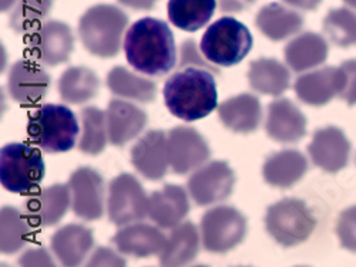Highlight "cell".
<instances>
[{
  "instance_id": "obj_40",
  "label": "cell",
  "mask_w": 356,
  "mask_h": 267,
  "mask_svg": "<svg viewBox=\"0 0 356 267\" xmlns=\"http://www.w3.org/2000/svg\"><path fill=\"white\" fill-rule=\"evenodd\" d=\"M88 266H126V260L108 248H97Z\"/></svg>"
},
{
  "instance_id": "obj_46",
  "label": "cell",
  "mask_w": 356,
  "mask_h": 267,
  "mask_svg": "<svg viewBox=\"0 0 356 267\" xmlns=\"http://www.w3.org/2000/svg\"><path fill=\"white\" fill-rule=\"evenodd\" d=\"M343 2H345L346 5H349L350 8L356 9V0H343Z\"/></svg>"
},
{
  "instance_id": "obj_17",
  "label": "cell",
  "mask_w": 356,
  "mask_h": 267,
  "mask_svg": "<svg viewBox=\"0 0 356 267\" xmlns=\"http://www.w3.org/2000/svg\"><path fill=\"white\" fill-rule=\"evenodd\" d=\"M345 87V73L341 67H325L300 76L293 84L296 97L312 107H322L341 96Z\"/></svg>"
},
{
  "instance_id": "obj_27",
  "label": "cell",
  "mask_w": 356,
  "mask_h": 267,
  "mask_svg": "<svg viewBox=\"0 0 356 267\" xmlns=\"http://www.w3.org/2000/svg\"><path fill=\"white\" fill-rule=\"evenodd\" d=\"M304 17L280 3L262 6L255 16L258 31L271 42H282L298 33L304 26Z\"/></svg>"
},
{
  "instance_id": "obj_18",
  "label": "cell",
  "mask_w": 356,
  "mask_h": 267,
  "mask_svg": "<svg viewBox=\"0 0 356 267\" xmlns=\"http://www.w3.org/2000/svg\"><path fill=\"white\" fill-rule=\"evenodd\" d=\"M349 153L350 144L343 131L337 127L319 128L308 145L312 162L330 173H337L348 165Z\"/></svg>"
},
{
  "instance_id": "obj_32",
  "label": "cell",
  "mask_w": 356,
  "mask_h": 267,
  "mask_svg": "<svg viewBox=\"0 0 356 267\" xmlns=\"http://www.w3.org/2000/svg\"><path fill=\"white\" fill-rule=\"evenodd\" d=\"M216 8V0H168L167 13L177 28L194 33L209 24Z\"/></svg>"
},
{
  "instance_id": "obj_19",
  "label": "cell",
  "mask_w": 356,
  "mask_h": 267,
  "mask_svg": "<svg viewBox=\"0 0 356 267\" xmlns=\"http://www.w3.org/2000/svg\"><path fill=\"white\" fill-rule=\"evenodd\" d=\"M265 132L275 142H298L307 135V118L291 100H274L268 105Z\"/></svg>"
},
{
  "instance_id": "obj_12",
  "label": "cell",
  "mask_w": 356,
  "mask_h": 267,
  "mask_svg": "<svg viewBox=\"0 0 356 267\" xmlns=\"http://www.w3.org/2000/svg\"><path fill=\"white\" fill-rule=\"evenodd\" d=\"M170 166L177 175H187L211 157V148L194 127L177 126L167 134Z\"/></svg>"
},
{
  "instance_id": "obj_25",
  "label": "cell",
  "mask_w": 356,
  "mask_h": 267,
  "mask_svg": "<svg viewBox=\"0 0 356 267\" xmlns=\"http://www.w3.org/2000/svg\"><path fill=\"white\" fill-rule=\"evenodd\" d=\"M308 171L307 158L296 150H284L265 160L262 165L264 181L273 188L289 189L298 184Z\"/></svg>"
},
{
  "instance_id": "obj_8",
  "label": "cell",
  "mask_w": 356,
  "mask_h": 267,
  "mask_svg": "<svg viewBox=\"0 0 356 267\" xmlns=\"http://www.w3.org/2000/svg\"><path fill=\"white\" fill-rule=\"evenodd\" d=\"M202 248L216 255L235 249L247 236V218L234 206L221 205L211 207L201 218Z\"/></svg>"
},
{
  "instance_id": "obj_3",
  "label": "cell",
  "mask_w": 356,
  "mask_h": 267,
  "mask_svg": "<svg viewBox=\"0 0 356 267\" xmlns=\"http://www.w3.org/2000/svg\"><path fill=\"white\" fill-rule=\"evenodd\" d=\"M129 16L114 5L100 3L88 8L79 20V37L83 47L99 58H113L122 49Z\"/></svg>"
},
{
  "instance_id": "obj_34",
  "label": "cell",
  "mask_w": 356,
  "mask_h": 267,
  "mask_svg": "<svg viewBox=\"0 0 356 267\" xmlns=\"http://www.w3.org/2000/svg\"><path fill=\"white\" fill-rule=\"evenodd\" d=\"M31 237V223L15 206L0 209V250L5 255L17 253Z\"/></svg>"
},
{
  "instance_id": "obj_21",
  "label": "cell",
  "mask_w": 356,
  "mask_h": 267,
  "mask_svg": "<svg viewBox=\"0 0 356 267\" xmlns=\"http://www.w3.org/2000/svg\"><path fill=\"white\" fill-rule=\"evenodd\" d=\"M106 114L108 142L117 148L140 135L148 123V115L143 108L120 98L110 100Z\"/></svg>"
},
{
  "instance_id": "obj_29",
  "label": "cell",
  "mask_w": 356,
  "mask_h": 267,
  "mask_svg": "<svg viewBox=\"0 0 356 267\" xmlns=\"http://www.w3.org/2000/svg\"><path fill=\"white\" fill-rule=\"evenodd\" d=\"M330 47L326 40L312 32H307L291 40L285 49V62L295 73H302L322 64L328 57Z\"/></svg>"
},
{
  "instance_id": "obj_5",
  "label": "cell",
  "mask_w": 356,
  "mask_h": 267,
  "mask_svg": "<svg viewBox=\"0 0 356 267\" xmlns=\"http://www.w3.org/2000/svg\"><path fill=\"white\" fill-rule=\"evenodd\" d=\"M254 46L250 28L229 16L214 21L201 37L200 49L207 60L218 67L240 64Z\"/></svg>"
},
{
  "instance_id": "obj_41",
  "label": "cell",
  "mask_w": 356,
  "mask_h": 267,
  "mask_svg": "<svg viewBox=\"0 0 356 267\" xmlns=\"http://www.w3.org/2000/svg\"><path fill=\"white\" fill-rule=\"evenodd\" d=\"M19 264L22 266H54V260L49 255V252L43 248L31 249L22 255L19 259Z\"/></svg>"
},
{
  "instance_id": "obj_22",
  "label": "cell",
  "mask_w": 356,
  "mask_h": 267,
  "mask_svg": "<svg viewBox=\"0 0 356 267\" xmlns=\"http://www.w3.org/2000/svg\"><path fill=\"white\" fill-rule=\"evenodd\" d=\"M165 239L167 237L159 227L136 222L122 226L115 232L111 241L122 255L145 259L160 255Z\"/></svg>"
},
{
  "instance_id": "obj_4",
  "label": "cell",
  "mask_w": 356,
  "mask_h": 267,
  "mask_svg": "<svg viewBox=\"0 0 356 267\" xmlns=\"http://www.w3.org/2000/svg\"><path fill=\"white\" fill-rule=\"evenodd\" d=\"M80 132L74 112L62 104H43L29 115L27 135L47 154L72 151Z\"/></svg>"
},
{
  "instance_id": "obj_9",
  "label": "cell",
  "mask_w": 356,
  "mask_h": 267,
  "mask_svg": "<svg viewBox=\"0 0 356 267\" xmlns=\"http://www.w3.org/2000/svg\"><path fill=\"white\" fill-rule=\"evenodd\" d=\"M26 44L33 60L47 67H56L70 60L76 40L67 23L49 20L27 35Z\"/></svg>"
},
{
  "instance_id": "obj_20",
  "label": "cell",
  "mask_w": 356,
  "mask_h": 267,
  "mask_svg": "<svg viewBox=\"0 0 356 267\" xmlns=\"http://www.w3.org/2000/svg\"><path fill=\"white\" fill-rule=\"evenodd\" d=\"M190 199L181 185L167 184L148 196V218L161 229H172L190 214Z\"/></svg>"
},
{
  "instance_id": "obj_11",
  "label": "cell",
  "mask_w": 356,
  "mask_h": 267,
  "mask_svg": "<svg viewBox=\"0 0 356 267\" xmlns=\"http://www.w3.org/2000/svg\"><path fill=\"white\" fill-rule=\"evenodd\" d=\"M235 182V172L227 161H211L193 172L187 189L198 206H209L228 199Z\"/></svg>"
},
{
  "instance_id": "obj_6",
  "label": "cell",
  "mask_w": 356,
  "mask_h": 267,
  "mask_svg": "<svg viewBox=\"0 0 356 267\" xmlns=\"http://www.w3.org/2000/svg\"><path fill=\"white\" fill-rule=\"evenodd\" d=\"M46 175L42 153L24 142H10L0 150V184L13 193H31Z\"/></svg>"
},
{
  "instance_id": "obj_13",
  "label": "cell",
  "mask_w": 356,
  "mask_h": 267,
  "mask_svg": "<svg viewBox=\"0 0 356 267\" xmlns=\"http://www.w3.org/2000/svg\"><path fill=\"white\" fill-rule=\"evenodd\" d=\"M73 214L87 222L100 221L104 215L106 185L100 172L80 166L69 176Z\"/></svg>"
},
{
  "instance_id": "obj_37",
  "label": "cell",
  "mask_w": 356,
  "mask_h": 267,
  "mask_svg": "<svg viewBox=\"0 0 356 267\" xmlns=\"http://www.w3.org/2000/svg\"><path fill=\"white\" fill-rule=\"evenodd\" d=\"M337 234L343 249L356 253V206L348 207L339 215Z\"/></svg>"
},
{
  "instance_id": "obj_39",
  "label": "cell",
  "mask_w": 356,
  "mask_h": 267,
  "mask_svg": "<svg viewBox=\"0 0 356 267\" xmlns=\"http://www.w3.org/2000/svg\"><path fill=\"white\" fill-rule=\"evenodd\" d=\"M345 73V87L341 98L349 105L356 104V60H348L341 64Z\"/></svg>"
},
{
  "instance_id": "obj_45",
  "label": "cell",
  "mask_w": 356,
  "mask_h": 267,
  "mask_svg": "<svg viewBox=\"0 0 356 267\" xmlns=\"http://www.w3.org/2000/svg\"><path fill=\"white\" fill-rule=\"evenodd\" d=\"M17 0H0V9H2V12H8L10 8H13L16 5Z\"/></svg>"
},
{
  "instance_id": "obj_30",
  "label": "cell",
  "mask_w": 356,
  "mask_h": 267,
  "mask_svg": "<svg viewBox=\"0 0 356 267\" xmlns=\"http://www.w3.org/2000/svg\"><path fill=\"white\" fill-rule=\"evenodd\" d=\"M106 85L114 96L143 104L157 98V84L153 80L137 76L123 66H115L107 73Z\"/></svg>"
},
{
  "instance_id": "obj_31",
  "label": "cell",
  "mask_w": 356,
  "mask_h": 267,
  "mask_svg": "<svg viewBox=\"0 0 356 267\" xmlns=\"http://www.w3.org/2000/svg\"><path fill=\"white\" fill-rule=\"evenodd\" d=\"M57 92L67 104H84L99 94L100 78L92 69L73 66L58 77Z\"/></svg>"
},
{
  "instance_id": "obj_1",
  "label": "cell",
  "mask_w": 356,
  "mask_h": 267,
  "mask_svg": "<svg viewBox=\"0 0 356 267\" xmlns=\"http://www.w3.org/2000/svg\"><path fill=\"white\" fill-rule=\"evenodd\" d=\"M129 64L145 76L160 77L177 63V47L168 24L160 19L144 17L129 27L124 37Z\"/></svg>"
},
{
  "instance_id": "obj_24",
  "label": "cell",
  "mask_w": 356,
  "mask_h": 267,
  "mask_svg": "<svg viewBox=\"0 0 356 267\" xmlns=\"http://www.w3.org/2000/svg\"><path fill=\"white\" fill-rule=\"evenodd\" d=\"M222 126L236 134L255 132L262 120V107L257 96L243 93L222 101L217 107Z\"/></svg>"
},
{
  "instance_id": "obj_14",
  "label": "cell",
  "mask_w": 356,
  "mask_h": 267,
  "mask_svg": "<svg viewBox=\"0 0 356 267\" xmlns=\"http://www.w3.org/2000/svg\"><path fill=\"white\" fill-rule=\"evenodd\" d=\"M51 78L43 64L36 60H17L8 77V90L13 101L31 107L40 103L49 93Z\"/></svg>"
},
{
  "instance_id": "obj_7",
  "label": "cell",
  "mask_w": 356,
  "mask_h": 267,
  "mask_svg": "<svg viewBox=\"0 0 356 267\" xmlns=\"http://www.w3.org/2000/svg\"><path fill=\"white\" fill-rule=\"evenodd\" d=\"M264 222L268 234L284 248H293L307 242L316 226V218L311 207L304 200L293 198L268 206Z\"/></svg>"
},
{
  "instance_id": "obj_42",
  "label": "cell",
  "mask_w": 356,
  "mask_h": 267,
  "mask_svg": "<svg viewBox=\"0 0 356 267\" xmlns=\"http://www.w3.org/2000/svg\"><path fill=\"white\" fill-rule=\"evenodd\" d=\"M257 0H218L220 10L224 13H240L252 8Z\"/></svg>"
},
{
  "instance_id": "obj_23",
  "label": "cell",
  "mask_w": 356,
  "mask_h": 267,
  "mask_svg": "<svg viewBox=\"0 0 356 267\" xmlns=\"http://www.w3.org/2000/svg\"><path fill=\"white\" fill-rule=\"evenodd\" d=\"M50 246L63 266H79L95 246L93 230L79 223L66 225L53 233Z\"/></svg>"
},
{
  "instance_id": "obj_35",
  "label": "cell",
  "mask_w": 356,
  "mask_h": 267,
  "mask_svg": "<svg viewBox=\"0 0 356 267\" xmlns=\"http://www.w3.org/2000/svg\"><path fill=\"white\" fill-rule=\"evenodd\" d=\"M54 0H17L10 15V27L17 35H29L49 16Z\"/></svg>"
},
{
  "instance_id": "obj_28",
  "label": "cell",
  "mask_w": 356,
  "mask_h": 267,
  "mask_svg": "<svg viewBox=\"0 0 356 267\" xmlns=\"http://www.w3.org/2000/svg\"><path fill=\"white\" fill-rule=\"evenodd\" d=\"M247 78L254 92L278 97L289 88L291 73L277 58L261 57L250 63Z\"/></svg>"
},
{
  "instance_id": "obj_10",
  "label": "cell",
  "mask_w": 356,
  "mask_h": 267,
  "mask_svg": "<svg viewBox=\"0 0 356 267\" xmlns=\"http://www.w3.org/2000/svg\"><path fill=\"white\" fill-rule=\"evenodd\" d=\"M107 214L108 221L120 227L148 216V196L134 175L123 172L110 181Z\"/></svg>"
},
{
  "instance_id": "obj_16",
  "label": "cell",
  "mask_w": 356,
  "mask_h": 267,
  "mask_svg": "<svg viewBox=\"0 0 356 267\" xmlns=\"http://www.w3.org/2000/svg\"><path fill=\"white\" fill-rule=\"evenodd\" d=\"M130 160L136 171L148 181H161L167 175L170 160L167 135L161 130L147 131L131 148Z\"/></svg>"
},
{
  "instance_id": "obj_33",
  "label": "cell",
  "mask_w": 356,
  "mask_h": 267,
  "mask_svg": "<svg viewBox=\"0 0 356 267\" xmlns=\"http://www.w3.org/2000/svg\"><path fill=\"white\" fill-rule=\"evenodd\" d=\"M81 120V137L79 139V151L97 157L107 146L108 128H107V114L96 105L83 107L80 110Z\"/></svg>"
},
{
  "instance_id": "obj_2",
  "label": "cell",
  "mask_w": 356,
  "mask_h": 267,
  "mask_svg": "<svg viewBox=\"0 0 356 267\" xmlns=\"http://www.w3.org/2000/svg\"><path fill=\"white\" fill-rule=\"evenodd\" d=\"M168 111L183 121L202 120L218 107L217 83L213 71L186 67L171 74L163 88Z\"/></svg>"
},
{
  "instance_id": "obj_38",
  "label": "cell",
  "mask_w": 356,
  "mask_h": 267,
  "mask_svg": "<svg viewBox=\"0 0 356 267\" xmlns=\"http://www.w3.org/2000/svg\"><path fill=\"white\" fill-rule=\"evenodd\" d=\"M191 66L202 67V69H207L213 73H218V69H216L213 63L207 60L202 53L200 54L197 43L193 39H188V40L183 42V44L180 47V63H178V67L186 69V67H191Z\"/></svg>"
},
{
  "instance_id": "obj_36",
  "label": "cell",
  "mask_w": 356,
  "mask_h": 267,
  "mask_svg": "<svg viewBox=\"0 0 356 267\" xmlns=\"http://www.w3.org/2000/svg\"><path fill=\"white\" fill-rule=\"evenodd\" d=\"M323 32L339 47L356 44V15L346 8L332 9L323 19Z\"/></svg>"
},
{
  "instance_id": "obj_26",
  "label": "cell",
  "mask_w": 356,
  "mask_h": 267,
  "mask_svg": "<svg viewBox=\"0 0 356 267\" xmlns=\"http://www.w3.org/2000/svg\"><path fill=\"white\" fill-rule=\"evenodd\" d=\"M198 227L187 221L172 227L167 236L163 250L159 255L161 266H184L195 260L200 252Z\"/></svg>"
},
{
  "instance_id": "obj_15",
  "label": "cell",
  "mask_w": 356,
  "mask_h": 267,
  "mask_svg": "<svg viewBox=\"0 0 356 267\" xmlns=\"http://www.w3.org/2000/svg\"><path fill=\"white\" fill-rule=\"evenodd\" d=\"M72 206L69 185L54 184L27 198L23 203V214L29 223L36 227H50L60 222Z\"/></svg>"
},
{
  "instance_id": "obj_44",
  "label": "cell",
  "mask_w": 356,
  "mask_h": 267,
  "mask_svg": "<svg viewBox=\"0 0 356 267\" xmlns=\"http://www.w3.org/2000/svg\"><path fill=\"white\" fill-rule=\"evenodd\" d=\"M284 2L289 6L298 8L302 10H315L321 5L322 0H284Z\"/></svg>"
},
{
  "instance_id": "obj_43",
  "label": "cell",
  "mask_w": 356,
  "mask_h": 267,
  "mask_svg": "<svg viewBox=\"0 0 356 267\" xmlns=\"http://www.w3.org/2000/svg\"><path fill=\"white\" fill-rule=\"evenodd\" d=\"M159 0H118V3L133 10H153Z\"/></svg>"
}]
</instances>
